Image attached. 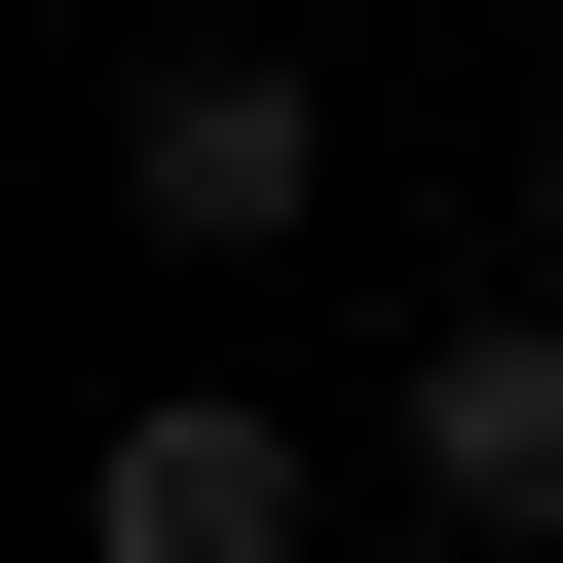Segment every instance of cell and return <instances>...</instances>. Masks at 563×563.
Listing matches in <instances>:
<instances>
[{
	"mask_svg": "<svg viewBox=\"0 0 563 563\" xmlns=\"http://www.w3.org/2000/svg\"><path fill=\"white\" fill-rule=\"evenodd\" d=\"M413 488H451L488 563H563V301H451V339H413Z\"/></svg>",
	"mask_w": 563,
	"mask_h": 563,
	"instance_id": "3",
	"label": "cell"
},
{
	"mask_svg": "<svg viewBox=\"0 0 563 563\" xmlns=\"http://www.w3.org/2000/svg\"><path fill=\"white\" fill-rule=\"evenodd\" d=\"M301 188H339V76H301V38L113 76V225H151V263H301Z\"/></svg>",
	"mask_w": 563,
	"mask_h": 563,
	"instance_id": "1",
	"label": "cell"
},
{
	"mask_svg": "<svg viewBox=\"0 0 563 563\" xmlns=\"http://www.w3.org/2000/svg\"><path fill=\"white\" fill-rule=\"evenodd\" d=\"M76 563H301V413H263V376H151L76 451Z\"/></svg>",
	"mask_w": 563,
	"mask_h": 563,
	"instance_id": "2",
	"label": "cell"
}]
</instances>
